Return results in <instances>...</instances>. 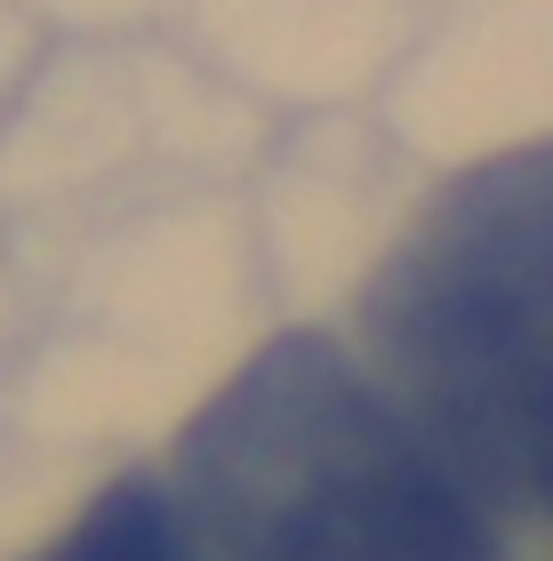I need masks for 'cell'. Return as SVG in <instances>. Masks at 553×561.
<instances>
[{
  "label": "cell",
  "mask_w": 553,
  "mask_h": 561,
  "mask_svg": "<svg viewBox=\"0 0 553 561\" xmlns=\"http://www.w3.org/2000/svg\"><path fill=\"white\" fill-rule=\"evenodd\" d=\"M185 561H514L506 522L330 329H281L169 449Z\"/></svg>",
  "instance_id": "6da1fadb"
},
{
  "label": "cell",
  "mask_w": 553,
  "mask_h": 561,
  "mask_svg": "<svg viewBox=\"0 0 553 561\" xmlns=\"http://www.w3.org/2000/svg\"><path fill=\"white\" fill-rule=\"evenodd\" d=\"M369 369L497 522L553 529V137L458 169L361 280Z\"/></svg>",
  "instance_id": "7a4b0ae2"
},
{
  "label": "cell",
  "mask_w": 553,
  "mask_h": 561,
  "mask_svg": "<svg viewBox=\"0 0 553 561\" xmlns=\"http://www.w3.org/2000/svg\"><path fill=\"white\" fill-rule=\"evenodd\" d=\"M24 561H185V553H177V522H169L161 481L153 473H120Z\"/></svg>",
  "instance_id": "3957f363"
}]
</instances>
